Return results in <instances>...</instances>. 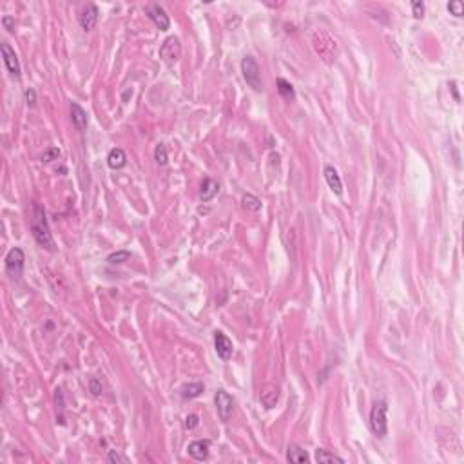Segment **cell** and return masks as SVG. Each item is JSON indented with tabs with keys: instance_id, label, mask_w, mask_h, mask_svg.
I'll use <instances>...</instances> for the list:
<instances>
[{
	"instance_id": "6da1fadb",
	"label": "cell",
	"mask_w": 464,
	"mask_h": 464,
	"mask_svg": "<svg viewBox=\"0 0 464 464\" xmlns=\"http://www.w3.org/2000/svg\"><path fill=\"white\" fill-rule=\"evenodd\" d=\"M31 230H33V236H35L36 243H38L40 247L49 252L57 250V245H55V239H53L51 230H49L48 220H46V213H44V208L40 205H35V208H33Z\"/></svg>"
},
{
	"instance_id": "7a4b0ae2",
	"label": "cell",
	"mask_w": 464,
	"mask_h": 464,
	"mask_svg": "<svg viewBox=\"0 0 464 464\" xmlns=\"http://www.w3.org/2000/svg\"><path fill=\"white\" fill-rule=\"evenodd\" d=\"M241 73H243V78L247 82L248 87H252L256 93L263 91V80H261V69L258 62L254 60L252 57H245L241 60Z\"/></svg>"
},
{
	"instance_id": "3957f363",
	"label": "cell",
	"mask_w": 464,
	"mask_h": 464,
	"mask_svg": "<svg viewBox=\"0 0 464 464\" xmlns=\"http://www.w3.org/2000/svg\"><path fill=\"white\" fill-rule=\"evenodd\" d=\"M386 413H388V406L385 401L373 404L372 412H370V428L377 437H385L388 434V421H386Z\"/></svg>"
},
{
	"instance_id": "277c9868",
	"label": "cell",
	"mask_w": 464,
	"mask_h": 464,
	"mask_svg": "<svg viewBox=\"0 0 464 464\" xmlns=\"http://www.w3.org/2000/svg\"><path fill=\"white\" fill-rule=\"evenodd\" d=\"M24 261H26V256H24V250L20 247H15L8 252L6 256V272L11 276V278H18L22 274V269H24Z\"/></svg>"
},
{
	"instance_id": "5b68a950",
	"label": "cell",
	"mask_w": 464,
	"mask_h": 464,
	"mask_svg": "<svg viewBox=\"0 0 464 464\" xmlns=\"http://www.w3.org/2000/svg\"><path fill=\"white\" fill-rule=\"evenodd\" d=\"M214 403H216L218 417H220L223 423H227L230 417H232V412H234V399H232L225 390H218L216 397H214Z\"/></svg>"
},
{
	"instance_id": "8992f818",
	"label": "cell",
	"mask_w": 464,
	"mask_h": 464,
	"mask_svg": "<svg viewBox=\"0 0 464 464\" xmlns=\"http://www.w3.org/2000/svg\"><path fill=\"white\" fill-rule=\"evenodd\" d=\"M160 57L167 64H174V62L180 60V57H182V46H180V40L176 36H169V38L161 44Z\"/></svg>"
},
{
	"instance_id": "52a82bcc",
	"label": "cell",
	"mask_w": 464,
	"mask_h": 464,
	"mask_svg": "<svg viewBox=\"0 0 464 464\" xmlns=\"http://www.w3.org/2000/svg\"><path fill=\"white\" fill-rule=\"evenodd\" d=\"M145 11H147L149 18H151V20L156 24L158 29H161V31L169 29L171 20H169V17H167V13L163 11V8H161V6L151 4V6H147V8H145Z\"/></svg>"
},
{
	"instance_id": "ba28073f",
	"label": "cell",
	"mask_w": 464,
	"mask_h": 464,
	"mask_svg": "<svg viewBox=\"0 0 464 464\" xmlns=\"http://www.w3.org/2000/svg\"><path fill=\"white\" fill-rule=\"evenodd\" d=\"M0 49H2V57H4L6 67L9 69V73L13 74V76H17V78H20V62H18L17 55H15V51L11 49V46H9L8 42H2Z\"/></svg>"
},
{
	"instance_id": "9c48e42d",
	"label": "cell",
	"mask_w": 464,
	"mask_h": 464,
	"mask_svg": "<svg viewBox=\"0 0 464 464\" xmlns=\"http://www.w3.org/2000/svg\"><path fill=\"white\" fill-rule=\"evenodd\" d=\"M98 15H100V11H98V8L95 4H87L83 8L82 15H80V26H82V29L91 31L96 26V22H98Z\"/></svg>"
},
{
	"instance_id": "30bf717a",
	"label": "cell",
	"mask_w": 464,
	"mask_h": 464,
	"mask_svg": "<svg viewBox=\"0 0 464 464\" xmlns=\"http://www.w3.org/2000/svg\"><path fill=\"white\" fill-rule=\"evenodd\" d=\"M214 345H216V352H218V356H220V359L229 361L230 356H232V341H230L223 332H216Z\"/></svg>"
},
{
	"instance_id": "8fae6325",
	"label": "cell",
	"mask_w": 464,
	"mask_h": 464,
	"mask_svg": "<svg viewBox=\"0 0 464 464\" xmlns=\"http://www.w3.org/2000/svg\"><path fill=\"white\" fill-rule=\"evenodd\" d=\"M323 174H325V180H326V183H328L330 189H332V192H335L338 196L343 194V183H341V178H339L335 167L326 165L325 171H323Z\"/></svg>"
},
{
	"instance_id": "7c38bea8",
	"label": "cell",
	"mask_w": 464,
	"mask_h": 464,
	"mask_svg": "<svg viewBox=\"0 0 464 464\" xmlns=\"http://www.w3.org/2000/svg\"><path fill=\"white\" fill-rule=\"evenodd\" d=\"M208 448H210V443L208 441H194V443L189 444V455L196 460H205L208 459Z\"/></svg>"
},
{
	"instance_id": "4fadbf2b",
	"label": "cell",
	"mask_w": 464,
	"mask_h": 464,
	"mask_svg": "<svg viewBox=\"0 0 464 464\" xmlns=\"http://www.w3.org/2000/svg\"><path fill=\"white\" fill-rule=\"evenodd\" d=\"M71 120H73V125L78 131H83L87 127V113L74 102L71 104Z\"/></svg>"
},
{
	"instance_id": "5bb4252c",
	"label": "cell",
	"mask_w": 464,
	"mask_h": 464,
	"mask_svg": "<svg viewBox=\"0 0 464 464\" xmlns=\"http://www.w3.org/2000/svg\"><path fill=\"white\" fill-rule=\"evenodd\" d=\"M218 191H220V183L214 182L213 178H205L203 183H201V191H200V198L203 201H208L213 200L214 196L218 194Z\"/></svg>"
},
{
	"instance_id": "9a60e30c",
	"label": "cell",
	"mask_w": 464,
	"mask_h": 464,
	"mask_svg": "<svg viewBox=\"0 0 464 464\" xmlns=\"http://www.w3.org/2000/svg\"><path fill=\"white\" fill-rule=\"evenodd\" d=\"M125 163H127L125 152L121 151V149H118V147L111 149V152L107 154V165L109 167H111V169H121Z\"/></svg>"
},
{
	"instance_id": "2e32d148",
	"label": "cell",
	"mask_w": 464,
	"mask_h": 464,
	"mask_svg": "<svg viewBox=\"0 0 464 464\" xmlns=\"http://www.w3.org/2000/svg\"><path fill=\"white\" fill-rule=\"evenodd\" d=\"M205 386L201 383H189V385H183L182 390H180V395L183 399H194V397H200L203 394Z\"/></svg>"
},
{
	"instance_id": "e0dca14e",
	"label": "cell",
	"mask_w": 464,
	"mask_h": 464,
	"mask_svg": "<svg viewBox=\"0 0 464 464\" xmlns=\"http://www.w3.org/2000/svg\"><path fill=\"white\" fill-rule=\"evenodd\" d=\"M286 460H290V462H308L310 460V457H308V453L303 450V448L300 446H288V450H286Z\"/></svg>"
},
{
	"instance_id": "ac0fdd59",
	"label": "cell",
	"mask_w": 464,
	"mask_h": 464,
	"mask_svg": "<svg viewBox=\"0 0 464 464\" xmlns=\"http://www.w3.org/2000/svg\"><path fill=\"white\" fill-rule=\"evenodd\" d=\"M278 91L285 100H294L296 98L294 87H292V83L286 82L285 78H278Z\"/></svg>"
},
{
	"instance_id": "d6986e66",
	"label": "cell",
	"mask_w": 464,
	"mask_h": 464,
	"mask_svg": "<svg viewBox=\"0 0 464 464\" xmlns=\"http://www.w3.org/2000/svg\"><path fill=\"white\" fill-rule=\"evenodd\" d=\"M278 388H267V390L261 394V403L265 404V408H272L274 404L278 403Z\"/></svg>"
},
{
	"instance_id": "ffe728a7",
	"label": "cell",
	"mask_w": 464,
	"mask_h": 464,
	"mask_svg": "<svg viewBox=\"0 0 464 464\" xmlns=\"http://www.w3.org/2000/svg\"><path fill=\"white\" fill-rule=\"evenodd\" d=\"M316 460L319 464L323 462H345L343 459L339 455H334V453H328L326 450H317L316 451Z\"/></svg>"
},
{
	"instance_id": "44dd1931",
	"label": "cell",
	"mask_w": 464,
	"mask_h": 464,
	"mask_svg": "<svg viewBox=\"0 0 464 464\" xmlns=\"http://www.w3.org/2000/svg\"><path fill=\"white\" fill-rule=\"evenodd\" d=\"M131 260V252L127 250H118L114 252V254H111V256L107 258V261L111 265H120V263H125V261Z\"/></svg>"
},
{
	"instance_id": "7402d4cb",
	"label": "cell",
	"mask_w": 464,
	"mask_h": 464,
	"mask_svg": "<svg viewBox=\"0 0 464 464\" xmlns=\"http://www.w3.org/2000/svg\"><path fill=\"white\" fill-rule=\"evenodd\" d=\"M154 160L158 161V165H165L169 161V156H167V147L163 143H158L156 149H154Z\"/></svg>"
},
{
	"instance_id": "603a6c76",
	"label": "cell",
	"mask_w": 464,
	"mask_h": 464,
	"mask_svg": "<svg viewBox=\"0 0 464 464\" xmlns=\"http://www.w3.org/2000/svg\"><path fill=\"white\" fill-rule=\"evenodd\" d=\"M243 207L248 208V210H260V208H261V201L258 200L256 196L245 194V196H243Z\"/></svg>"
},
{
	"instance_id": "cb8c5ba5",
	"label": "cell",
	"mask_w": 464,
	"mask_h": 464,
	"mask_svg": "<svg viewBox=\"0 0 464 464\" xmlns=\"http://www.w3.org/2000/svg\"><path fill=\"white\" fill-rule=\"evenodd\" d=\"M89 390H91V394L95 395V397H98V395L102 394V390H104V386H102V381L98 377H89Z\"/></svg>"
},
{
	"instance_id": "d4e9b609",
	"label": "cell",
	"mask_w": 464,
	"mask_h": 464,
	"mask_svg": "<svg viewBox=\"0 0 464 464\" xmlns=\"http://www.w3.org/2000/svg\"><path fill=\"white\" fill-rule=\"evenodd\" d=\"M448 11H450L451 15H455V17H462L464 13V6L460 0H453V2H450L448 4Z\"/></svg>"
},
{
	"instance_id": "484cf974",
	"label": "cell",
	"mask_w": 464,
	"mask_h": 464,
	"mask_svg": "<svg viewBox=\"0 0 464 464\" xmlns=\"http://www.w3.org/2000/svg\"><path fill=\"white\" fill-rule=\"evenodd\" d=\"M198 425H200V417L194 415V413H192V415H187V417H185V423H183L185 430H194Z\"/></svg>"
},
{
	"instance_id": "4316f807",
	"label": "cell",
	"mask_w": 464,
	"mask_h": 464,
	"mask_svg": "<svg viewBox=\"0 0 464 464\" xmlns=\"http://www.w3.org/2000/svg\"><path fill=\"white\" fill-rule=\"evenodd\" d=\"M107 459H109V462H123V464L129 462V459H127V457H123L121 453H118V451H114V450L109 451Z\"/></svg>"
},
{
	"instance_id": "83f0119b",
	"label": "cell",
	"mask_w": 464,
	"mask_h": 464,
	"mask_svg": "<svg viewBox=\"0 0 464 464\" xmlns=\"http://www.w3.org/2000/svg\"><path fill=\"white\" fill-rule=\"evenodd\" d=\"M412 9H413V17L415 18L425 17V4H423V2H412Z\"/></svg>"
},
{
	"instance_id": "f1b7e54d",
	"label": "cell",
	"mask_w": 464,
	"mask_h": 464,
	"mask_svg": "<svg viewBox=\"0 0 464 464\" xmlns=\"http://www.w3.org/2000/svg\"><path fill=\"white\" fill-rule=\"evenodd\" d=\"M58 156H60V151H58L57 147H53V149H49L48 152H44V154H42V161H46V163H48V161H51L53 158H58Z\"/></svg>"
},
{
	"instance_id": "f546056e",
	"label": "cell",
	"mask_w": 464,
	"mask_h": 464,
	"mask_svg": "<svg viewBox=\"0 0 464 464\" xmlns=\"http://www.w3.org/2000/svg\"><path fill=\"white\" fill-rule=\"evenodd\" d=\"M2 24H4V27L8 31H13V27H15V18L13 17H4L2 18Z\"/></svg>"
},
{
	"instance_id": "4dcf8cb0",
	"label": "cell",
	"mask_w": 464,
	"mask_h": 464,
	"mask_svg": "<svg viewBox=\"0 0 464 464\" xmlns=\"http://www.w3.org/2000/svg\"><path fill=\"white\" fill-rule=\"evenodd\" d=\"M26 100H27V104H29V105H33V104H35L36 96H35V91H33V89H29V91H26Z\"/></svg>"
}]
</instances>
